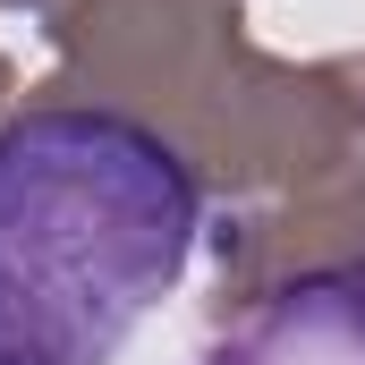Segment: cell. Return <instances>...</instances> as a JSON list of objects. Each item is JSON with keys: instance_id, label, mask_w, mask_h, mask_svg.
<instances>
[{"instance_id": "cell-1", "label": "cell", "mask_w": 365, "mask_h": 365, "mask_svg": "<svg viewBox=\"0 0 365 365\" xmlns=\"http://www.w3.org/2000/svg\"><path fill=\"white\" fill-rule=\"evenodd\" d=\"M204 195L119 110H34L0 128V365H110L179 289Z\"/></svg>"}]
</instances>
